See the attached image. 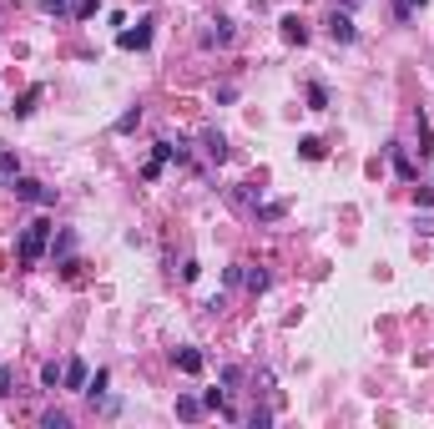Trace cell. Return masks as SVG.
<instances>
[{
    "label": "cell",
    "instance_id": "6da1fadb",
    "mask_svg": "<svg viewBox=\"0 0 434 429\" xmlns=\"http://www.w3.org/2000/svg\"><path fill=\"white\" fill-rule=\"evenodd\" d=\"M51 232H56V223H46V218L26 223V227H20V243H15V257H20V263H40V253L51 248Z\"/></svg>",
    "mask_w": 434,
    "mask_h": 429
},
{
    "label": "cell",
    "instance_id": "7a4b0ae2",
    "mask_svg": "<svg viewBox=\"0 0 434 429\" xmlns=\"http://www.w3.org/2000/svg\"><path fill=\"white\" fill-rule=\"evenodd\" d=\"M10 192H15V202L56 207V187H46V182H36V177H15V182H10Z\"/></svg>",
    "mask_w": 434,
    "mask_h": 429
},
{
    "label": "cell",
    "instance_id": "3957f363",
    "mask_svg": "<svg viewBox=\"0 0 434 429\" xmlns=\"http://www.w3.org/2000/svg\"><path fill=\"white\" fill-rule=\"evenodd\" d=\"M323 26H329V40H338V46H354L359 40V26H354V10H329V20H323Z\"/></svg>",
    "mask_w": 434,
    "mask_h": 429
},
{
    "label": "cell",
    "instance_id": "277c9868",
    "mask_svg": "<svg viewBox=\"0 0 434 429\" xmlns=\"http://www.w3.org/2000/svg\"><path fill=\"white\" fill-rule=\"evenodd\" d=\"M117 40H121V51H147V46H151V20H137V26L121 31Z\"/></svg>",
    "mask_w": 434,
    "mask_h": 429
},
{
    "label": "cell",
    "instance_id": "5b68a950",
    "mask_svg": "<svg viewBox=\"0 0 434 429\" xmlns=\"http://www.w3.org/2000/svg\"><path fill=\"white\" fill-rule=\"evenodd\" d=\"M257 202H263V187H253V182L232 187V207H243V212H257Z\"/></svg>",
    "mask_w": 434,
    "mask_h": 429
},
{
    "label": "cell",
    "instance_id": "8992f818",
    "mask_svg": "<svg viewBox=\"0 0 434 429\" xmlns=\"http://www.w3.org/2000/svg\"><path fill=\"white\" fill-rule=\"evenodd\" d=\"M207 414V404L197 399V394H177V419H187V424H197Z\"/></svg>",
    "mask_w": 434,
    "mask_h": 429
},
{
    "label": "cell",
    "instance_id": "52a82bcc",
    "mask_svg": "<svg viewBox=\"0 0 434 429\" xmlns=\"http://www.w3.org/2000/svg\"><path fill=\"white\" fill-rule=\"evenodd\" d=\"M389 157H394V172H399L404 182H414V177H419V172H414V162H409V152H404L399 142H389Z\"/></svg>",
    "mask_w": 434,
    "mask_h": 429
},
{
    "label": "cell",
    "instance_id": "ba28073f",
    "mask_svg": "<svg viewBox=\"0 0 434 429\" xmlns=\"http://www.w3.org/2000/svg\"><path fill=\"white\" fill-rule=\"evenodd\" d=\"M278 26H283V40H288V46H303V40H308V26H303L298 15H283Z\"/></svg>",
    "mask_w": 434,
    "mask_h": 429
},
{
    "label": "cell",
    "instance_id": "9c48e42d",
    "mask_svg": "<svg viewBox=\"0 0 434 429\" xmlns=\"http://www.w3.org/2000/svg\"><path fill=\"white\" fill-rule=\"evenodd\" d=\"M86 379H91V374H86V363L81 359H66V379H61V389H86Z\"/></svg>",
    "mask_w": 434,
    "mask_h": 429
},
{
    "label": "cell",
    "instance_id": "30bf717a",
    "mask_svg": "<svg viewBox=\"0 0 434 429\" xmlns=\"http://www.w3.org/2000/svg\"><path fill=\"white\" fill-rule=\"evenodd\" d=\"M202 146H207V157H212V162H227V137L217 132V126H212V132H202Z\"/></svg>",
    "mask_w": 434,
    "mask_h": 429
},
{
    "label": "cell",
    "instance_id": "8fae6325",
    "mask_svg": "<svg viewBox=\"0 0 434 429\" xmlns=\"http://www.w3.org/2000/svg\"><path fill=\"white\" fill-rule=\"evenodd\" d=\"M172 359H177V369H182V374H202V363H207V359H202V349H177Z\"/></svg>",
    "mask_w": 434,
    "mask_h": 429
},
{
    "label": "cell",
    "instance_id": "7c38bea8",
    "mask_svg": "<svg viewBox=\"0 0 434 429\" xmlns=\"http://www.w3.org/2000/svg\"><path fill=\"white\" fill-rule=\"evenodd\" d=\"M227 40H232V26H227V20H212V26L202 31V46H227Z\"/></svg>",
    "mask_w": 434,
    "mask_h": 429
},
{
    "label": "cell",
    "instance_id": "4fadbf2b",
    "mask_svg": "<svg viewBox=\"0 0 434 429\" xmlns=\"http://www.w3.org/2000/svg\"><path fill=\"white\" fill-rule=\"evenodd\" d=\"M61 379H66V363H40V384H46V389H61Z\"/></svg>",
    "mask_w": 434,
    "mask_h": 429
},
{
    "label": "cell",
    "instance_id": "5bb4252c",
    "mask_svg": "<svg viewBox=\"0 0 434 429\" xmlns=\"http://www.w3.org/2000/svg\"><path fill=\"white\" fill-rule=\"evenodd\" d=\"M40 96H46V86H31V91H20V101H15V116H31Z\"/></svg>",
    "mask_w": 434,
    "mask_h": 429
},
{
    "label": "cell",
    "instance_id": "9a60e30c",
    "mask_svg": "<svg viewBox=\"0 0 434 429\" xmlns=\"http://www.w3.org/2000/svg\"><path fill=\"white\" fill-rule=\"evenodd\" d=\"M298 152H303V162H323V157H329V146H323L318 137H303V142H298Z\"/></svg>",
    "mask_w": 434,
    "mask_h": 429
},
{
    "label": "cell",
    "instance_id": "2e32d148",
    "mask_svg": "<svg viewBox=\"0 0 434 429\" xmlns=\"http://www.w3.org/2000/svg\"><path fill=\"white\" fill-rule=\"evenodd\" d=\"M20 177V162H15V152H0V187H10Z\"/></svg>",
    "mask_w": 434,
    "mask_h": 429
},
{
    "label": "cell",
    "instance_id": "e0dca14e",
    "mask_svg": "<svg viewBox=\"0 0 434 429\" xmlns=\"http://www.w3.org/2000/svg\"><path fill=\"white\" fill-rule=\"evenodd\" d=\"M303 96H308V112H329V91H323L318 81H308V91H303Z\"/></svg>",
    "mask_w": 434,
    "mask_h": 429
},
{
    "label": "cell",
    "instance_id": "ac0fdd59",
    "mask_svg": "<svg viewBox=\"0 0 434 429\" xmlns=\"http://www.w3.org/2000/svg\"><path fill=\"white\" fill-rule=\"evenodd\" d=\"M268 283H273V278H268L263 268H248V273H243V288H248V293H263Z\"/></svg>",
    "mask_w": 434,
    "mask_h": 429
},
{
    "label": "cell",
    "instance_id": "d6986e66",
    "mask_svg": "<svg viewBox=\"0 0 434 429\" xmlns=\"http://www.w3.org/2000/svg\"><path fill=\"white\" fill-rule=\"evenodd\" d=\"M106 384H112V374H106V369H96L91 379H86V394H91V404H96V399L106 394Z\"/></svg>",
    "mask_w": 434,
    "mask_h": 429
},
{
    "label": "cell",
    "instance_id": "ffe728a7",
    "mask_svg": "<svg viewBox=\"0 0 434 429\" xmlns=\"http://www.w3.org/2000/svg\"><path fill=\"white\" fill-rule=\"evenodd\" d=\"M40 429H71V414H61V409H46V414H40Z\"/></svg>",
    "mask_w": 434,
    "mask_h": 429
},
{
    "label": "cell",
    "instance_id": "44dd1931",
    "mask_svg": "<svg viewBox=\"0 0 434 429\" xmlns=\"http://www.w3.org/2000/svg\"><path fill=\"white\" fill-rule=\"evenodd\" d=\"M71 248H76V238H71V232H56V243H51V253L61 257V263H66V257H71Z\"/></svg>",
    "mask_w": 434,
    "mask_h": 429
},
{
    "label": "cell",
    "instance_id": "7402d4cb",
    "mask_svg": "<svg viewBox=\"0 0 434 429\" xmlns=\"http://www.w3.org/2000/svg\"><path fill=\"white\" fill-rule=\"evenodd\" d=\"M283 218V202H257V223H278Z\"/></svg>",
    "mask_w": 434,
    "mask_h": 429
},
{
    "label": "cell",
    "instance_id": "603a6c76",
    "mask_svg": "<svg viewBox=\"0 0 434 429\" xmlns=\"http://www.w3.org/2000/svg\"><path fill=\"white\" fill-rule=\"evenodd\" d=\"M137 121H142V106H132V112L117 116V132H137Z\"/></svg>",
    "mask_w": 434,
    "mask_h": 429
},
{
    "label": "cell",
    "instance_id": "cb8c5ba5",
    "mask_svg": "<svg viewBox=\"0 0 434 429\" xmlns=\"http://www.w3.org/2000/svg\"><path fill=\"white\" fill-rule=\"evenodd\" d=\"M414 126H419V157H429V152H434V137H429V121L419 116Z\"/></svg>",
    "mask_w": 434,
    "mask_h": 429
},
{
    "label": "cell",
    "instance_id": "d4e9b609",
    "mask_svg": "<svg viewBox=\"0 0 434 429\" xmlns=\"http://www.w3.org/2000/svg\"><path fill=\"white\" fill-rule=\"evenodd\" d=\"M40 10H46V15H71L76 6H71V0H40Z\"/></svg>",
    "mask_w": 434,
    "mask_h": 429
},
{
    "label": "cell",
    "instance_id": "484cf974",
    "mask_svg": "<svg viewBox=\"0 0 434 429\" xmlns=\"http://www.w3.org/2000/svg\"><path fill=\"white\" fill-rule=\"evenodd\" d=\"M10 379H15V374H10V363H0V399H10V394H15V389H10Z\"/></svg>",
    "mask_w": 434,
    "mask_h": 429
},
{
    "label": "cell",
    "instance_id": "4316f807",
    "mask_svg": "<svg viewBox=\"0 0 434 429\" xmlns=\"http://www.w3.org/2000/svg\"><path fill=\"white\" fill-rule=\"evenodd\" d=\"M248 424H253V429H268V424H273V409H253Z\"/></svg>",
    "mask_w": 434,
    "mask_h": 429
},
{
    "label": "cell",
    "instance_id": "83f0119b",
    "mask_svg": "<svg viewBox=\"0 0 434 429\" xmlns=\"http://www.w3.org/2000/svg\"><path fill=\"white\" fill-rule=\"evenodd\" d=\"M223 384H227V389H237V384H243V369H237V363H227V369H223Z\"/></svg>",
    "mask_w": 434,
    "mask_h": 429
},
{
    "label": "cell",
    "instance_id": "f1b7e54d",
    "mask_svg": "<svg viewBox=\"0 0 434 429\" xmlns=\"http://www.w3.org/2000/svg\"><path fill=\"white\" fill-rule=\"evenodd\" d=\"M197 273H202V263H197V257H187V263H182V278H187V283H197Z\"/></svg>",
    "mask_w": 434,
    "mask_h": 429
},
{
    "label": "cell",
    "instance_id": "f546056e",
    "mask_svg": "<svg viewBox=\"0 0 434 429\" xmlns=\"http://www.w3.org/2000/svg\"><path fill=\"white\" fill-rule=\"evenodd\" d=\"M96 10H101V0H81V6H76V15H81V20H91Z\"/></svg>",
    "mask_w": 434,
    "mask_h": 429
},
{
    "label": "cell",
    "instance_id": "4dcf8cb0",
    "mask_svg": "<svg viewBox=\"0 0 434 429\" xmlns=\"http://www.w3.org/2000/svg\"><path fill=\"white\" fill-rule=\"evenodd\" d=\"M414 202L419 207H434V187H414Z\"/></svg>",
    "mask_w": 434,
    "mask_h": 429
},
{
    "label": "cell",
    "instance_id": "1f68e13d",
    "mask_svg": "<svg viewBox=\"0 0 434 429\" xmlns=\"http://www.w3.org/2000/svg\"><path fill=\"white\" fill-rule=\"evenodd\" d=\"M414 227H419V232H424V238H434V218H419V223H414Z\"/></svg>",
    "mask_w": 434,
    "mask_h": 429
},
{
    "label": "cell",
    "instance_id": "d6a6232c",
    "mask_svg": "<svg viewBox=\"0 0 434 429\" xmlns=\"http://www.w3.org/2000/svg\"><path fill=\"white\" fill-rule=\"evenodd\" d=\"M334 6H338V10H359V6H364V0H334Z\"/></svg>",
    "mask_w": 434,
    "mask_h": 429
},
{
    "label": "cell",
    "instance_id": "836d02e7",
    "mask_svg": "<svg viewBox=\"0 0 434 429\" xmlns=\"http://www.w3.org/2000/svg\"><path fill=\"white\" fill-rule=\"evenodd\" d=\"M409 6H429V0H409Z\"/></svg>",
    "mask_w": 434,
    "mask_h": 429
}]
</instances>
